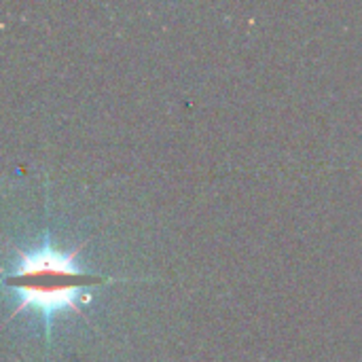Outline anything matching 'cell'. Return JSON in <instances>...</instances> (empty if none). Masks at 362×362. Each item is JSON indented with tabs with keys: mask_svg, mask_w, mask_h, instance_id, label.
Here are the masks:
<instances>
[{
	"mask_svg": "<svg viewBox=\"0 0 362 362\" xmlns=\"http://www.w3.org/2000/svg\"><path fill=\"white\" fill-rule=\"evenodd\" d=\"M78 250L81 246L74 250H59L45 242L40 248L17 252L13 269L2 280L4 288L17 297L11 318L25 310H36L45 318L49 335V325L59 312L83 314L81 305L89 301V291L110 282V278L78 267Z\"/></svg>",
	"mask_w": 362,
	"mask_h": 362,
	"instance_id": "cell-1",
	"label": "cell"
}]
</instances>
